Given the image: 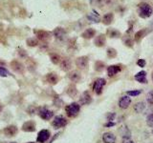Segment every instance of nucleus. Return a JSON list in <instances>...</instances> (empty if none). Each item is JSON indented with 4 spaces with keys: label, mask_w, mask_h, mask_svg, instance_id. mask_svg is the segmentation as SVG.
I'll use <instances>...</instances> for the list:
<instances>
[{
    "label": "nucleus",
    "mask_w": 153,
    "mask_h": 143,
    "mask_svg": "<svg viewBox=\"0 0 153 143\" xmlns=\"http://www.w3.org/2000/svg\"><path fill=\"white\" fill-rule=\"evenodd\" d=\"M123 143H134L132 140H128V139H126V141H123Z\"/></svg>",
    "instance_id": "37"
},
{
    "label": "nucleus",
    "mask_w": 153,
    "mask_h": 143,
    "mask_svg": "<svg viewBox=\"0 0 153 143\" xmlns=\"http://www.w3.org/2000/svg\"><path fill=\"white\" fill-rule=\"evenodd\" d=\"M152 14V8L148 3H141L139 5V15L142 18H147Z\"/></svg>",
    "instance_id": "1"
},
{
    "label": "nucleus",
    "mask_w": 153,
    "mask_h": 143,
    "mask_svg": "<svg viewBox=\"0 0 153 143\" xmlns=\"http://www.w3.org/2000/svg\"><path fill=\"white\" fill-rule=\"evenodd\" d=\"M146 108V105L143 102H138L135 104V106H134V110H135L136 113H142L143 110Z\"/></svg>",
    "instance_id": "26"
},
{
    "label": "nucleus",
    "mask_w": 153,
    "mask_h": 143,
    "mask_svg": "<svg viewBox=\"0 0 153 143\" xmlns=\"http://www.w3.org/2000/svg\"><path fill=\"white\" fill-rule=\"evenodd\" d=\"M103 67H104V64L102 63V62L98 61L97 63H96V70L97 71H102L103 69Z\"/></svg>",
    "instance_id": "32"
},
{
    "label": "nucleus",
    "mask_w": 153,
    "mask_h": 143,
    "mask_svg": "<svg viewBox=\"0 0 153 143\" xmlns=\"http://www.w3.org/2000/svg\"><path fill=\"white\" fill-rule=\"evenodd\" d=\"M152 133H153V131H152Z\"/></svg>",
    "instance_id": "43"
},
{
    "label": "nucleus",
    "mask_w": 153,
    "mask_h": 143,
    "mask_svg": "<svg viewBox=\"0 0 153 143\" xmlns=\"http://www.w3.org/2000/svg\"><path fill=\"white\" fill-rule=\"evenodd\" d=\"M11 68L16 72V73H19V74H22L23 71H24V65L21 63L20 61L18 60H13L11 62Z\"/></svg>",
    "instance_id": "9"
},
{
    "label": "nucleus",
    "mask_w": 153,
    "mask_h": 143,
    "mask_svg": "<svg viewBox=\"0 0 153 143\" xmlns=\"http://www.w3.org/2000/svg\"><path fill=\"white\" fill-rule=\"evenodd\" d=\"M124 43H126V46H129V47H132V44H133V41L130 39V38H127V39L124 41Z\"/></svg>",
    "instance_id": "36"
},
{
    "label": "nucleus",
    "mask_w": 153,
    "mask_h": 143,
    "mask_svg": "<svg viewBox=\"0 0 153 143\" xmlns=\"http://www.w3.org/2000/svg\"><path fill=\"white\" fill-rule=\"evenodd\" d=\"M36 36L38 40L40 41H47L50 39L51 37V33L47 31H43V30H39L36 32Z\"/></svg>",
    "instance_id": "6"
},
{
    "label": "nucleus",
    "mask_w": 153,
    "mask_h": 143,
    "mask_svg": "<svg viewBox=\"0 0 153 143\" xmlns=\"http://www.w3.org/2000/svg\"><path fill=\"white\" fill-rule=\"evenodd\" d=\"M146 123L148 126L153 127V114H149L146 118Z\"/></svg>",
    "instance_id": "30"
},
{
    "label": "nucleus",
    "mask_w": 153,
    "mask_h": 143,
    "mask_svg": "<svg viewBox=\"0 0 153 143\" xmlns=\"http://www.w3.org/2000/svg\"><path fill=\"white\" fill-rule=\"evenodd\" d=\"M3 132L7 136H16V133H17V127L14 126V125L7 126L6 128L4 129Z\"/></svg>",
    "instance_id": "11"
},
{
    "label": "nucleus",
    "mask_w": 153,
    "mask_h": 143,
    "mask_svg": "<svg viewBox=\"0 0 153 143\" xmlns=\"http://www.w3.org/2000/svg\"><path fill=\"white\" fill-rule=\"evenodd\" d=\"M135 79L137 81H139L140 83H146V73L145 71H142L140 73H138L137 74H135Z\"/></svg>",
    "instance_id": "19"
},
{
    "label": "nucleus",
    "mask_w": 153,
    "mask_h": 143,
    "mask_svg": "<svg viewBox=\"0 0 153 143\" xmlns=\"http://www.w3.org/2000/svg\"><path fill=\"white\" fill-rule=\"evenodd\" d=\"M50 137V132L48 130H41L37 133L36 140L39 143H44L48 140V138Z\"/></svg>",
    "instance_id": "7"
},
{
    "label": "nucleus",
    "mask_w": 153,
    "mask_h": 143,
    "mask_svg": "<svg viewBox=\"0 0 153 143\" xmlns=\"http://www.w3.org/2000/svg\"><path fill=\"white\" fill-rule=\"evenodd\" d=\"M18 55H19V56L21 57V58H25V57H27L28 55H27V52H25V51H23V50H19V52H18Z\"/></svg>",
    "instance_id": "33"
},
{
    "label": "nucleus",
    "mask_w": 153,
    "mask_h": 143,
    "mask_svg": "<svg viewBox=\"0 0 153 143\" xmlns=\"http://www.w3.org/2000/svg\"><path fill=\"white\" fill-rule=\"evenodd\" d=\"M1 111H2V106L0 105V113H1Z\"/></svg>",
    "instance_id": "38"
},
{
    "label": "nucleus",
    "mask_w": 153,
    "mask_h": 143,
    "mask_svg": "<svg viewBox=\"0 0 153 143\" xmlns=\"http://www.w3.org/2000/svg\"><path fill=\"white\" fill-rule=\"evenodd\" d=\"M68 76H69L70 80L73 81V82H78V81H79V79H80V74L78 71L71 72V73L68 74Z\"/></svg>",
    "instance_id": "21"
},
{
    "label": "nucleus",
    "mask_w": 153,
    "mask_h": 143,
    "mask_svg": "<svg viewBox=\"0 0 153 143\" xmlns=\"http://www.w3.org/2000/svg\"><path fill=\"white\" fill-rule=\"evenodd\" d=\"M141 94V92L139 90H135V91H128L127 94L128 95H132V97H135V95H139Z\"/></svg>",
    "instance_id": "31"
},
{
    "label": "nucleus",
    "mask_w": 153,
    "mask_h": 143,
    "mask_svg": "<svg viewBox=\"0 0 153 143\" xmlns=\"http://www.w3.org/2000/svg\"><path fill=\"white\" fill-rule=\"evenodd\" d=\"M108 35H110V37H118V36H120L121 33H120L117 30H115V29H109Z\"/></svg>",
    "instance_id": "27"
},
{
    "label": "nucleus",
    "mask_w": 153,
    "mask_h": 143,
    "mask_svg": "<svg viewBox=\"0 0 153 143\" xmlns=\"http://www.w3.org/2000/svg\"><path fill=\"white\" fill-rule=\"evenodd\" d=\"M38 114H39V116L42 119H44V120H49V119H51L53 117V116H54L53 112L50 111V110H47V109H41Z\"/></svg>",
    "instance_id": "10"
},
{
    "label": "nucleus",
    "mask_w": 153,
    "mask_h": 143,
    "mask_svg": "<svg viewBox=\"0 0 153 143\" xmlns=\"http://www.w3.org/2000/svg\"><path fill=\"white\" fill-rule=\"evenodd\" d=\"M91 101H92V98H91V95L88 92H84L81 97L79 98V102L81 105H86V104H89Z\"/></svg>",
    "instance_id": "14"
},
{
    "label": "nucleus",
    "mask_w": 153,
    "mask_h": 143,
    "mask_svg": "<svg viewBox=\"0 0 153 143\" xmlns=\"http://www.w3.org/2000/svg\"><path fill=\"white\" fill-rule=\"evenodd\" d=\"M146 100L149 104H153V90L150 91L146 95Z\"/></svg>",
    "instance_id": "28"
},
{
    "label": "nucleus",
    "mask_w": 153,
    "mask_h": 143,
    "mask_svg": "<svg viewBox=\"0 0 153 143\" xmlns=\"http://www.w3.org/2000/svg\"><path fill=\"white\" fill-rule=\"evenodd\" d=\"M95 35H96V31L92 28H89V29H86V30L82 32L81 36L83 38H86V39H90V38L95 36Z\"/></svg>",
    "instance_id": "18"
},
{
    "label": "nucleus",
    "mask_w": 153,
    "mask_h": 143,
    "mask_svg": "<svg viewBox=\"0 0 153 143\" xmlns=\"http://www.w3.org/2000/svg\"><path fill=\"white\" fill-rule=\"evenodd\" d=\"M71 66H72V63H71V61L69 58H63V59H61L60 61V68L61 70H63V71H69L71 69Z\"/></svg>",
    "instance_id": "17"
},
{
    "label": "nucleus",
    "mask_w": 153,
    "mask_h": 143,
    "mask_svg": "<svg viewBox=\"0 0 153 143\" xmlns=\"http://www.w3.org/2000/svg\"><path fill=\"white\" fill-rule=\"evenodd\" d=\"M137 65H138V66H140V67H145V65H146V61H145V59H139V60L137 61Z\"/></svg>",
    "instance_id": "34"
},
{
    "label": "nucleus",
    "mask_w": 153,
    "mask_h": 143,
    "mask_svg": "<svg viewBox=\"0 0 153 143\" xmlns=\"http://www.w3.org/2000/svg\"><path fill=\"white\" fill-rule=\"evenodd\" d=\"M107 55L109 57H115L117 55V52L115 49H111V48H110V49L107 50Z\"/></svg>",
    "instance_id": "29"
},
{
    "label": "nucleus",
    "mask_w": 153,
    "mask_h": 143,
    "mask_svg": "<svg viewBox=\"0 0 153 143\" xmlns=\"http://www.w3.org/2000/svg\"><path fill=\"white\" fill-rule=\"evenodd\" d=\"M113 18H114V14L112 13H108L106 14H104L103 17H102V22L105 25H109L111 24L113 21Z\"/></svg>",
    "instance_id": "22"
},
{
    "label": "nucleus",
    "mask_w": 153,
    "mask_h": 143,
    "mask_svg": "<svg viewBox=\"0 0 153 143\" xmlns=\"http://www.w3.org/2000/svg\"><path fill=\"white\" fill-rule=\"evenodd\" d=\"M0 75H1V76H7L8 75V72L4 68H0Z\"/></svg>",
    "instance_id": "35"
},
{
    "label": "nucleus",
    "mask_w": 153,
    "mask_h": 143,
    "mask_svg": "<svg viewBox=\"0 0 153 143\" xmlns=\"http://www.w3.org/2000/svg\"><path fill=\"white\" fill-rule=\"evenodd\" d=\"M93 1V0H90V2H92Z\"/></svg>",
    "instance_id": "42"
},
{
    "label": "nucleus",
    "mask_w": 153,
    "mask_h": 143,
    "mask_svg": "<svg viewBox=\"0 0 153 143\" xmlns=\"http://www.w3.org/2000/svg\"><path fill=\"white\" fill-rule=\"evenodd\" d=\"M66 124H67V120L63 116H56L54 118V120H53V122H52V125L54 126L56 129L64 127V126H66Z\"/></svg>",
    "instance_id": "5"
},
{
    "label": "nucleus",
    "mask_w": 153,
    "mask_h": 143,
    "mask_svg": "<svg viewBox=\"0 0 153 143\" xmlns=\"http://www.w3.org/2000/svg\"><path fill=\"white\" fill-rule=\"evenodd\" d=\"M102 140L104 143H116V136L112 133H104L102 136Z\"/></svg>",
    "instance_id": "12"
},
{
    "label": "nucleus",
    "mask_w": 153,
    "mask_h": 143,
    "mask_svg": "<svg viewBox=\"0 0 153 143\" xmlns=\"http://www.w3.org/2000/svg\"><path fill=\"white\" fill-rule=\"evenodd\" d=\"M28 143H35V142H28Z\"/></svg>",
    "instance_id": "39"
},
{
    "label": "nucleus",
    "mask_w": 153,
    "mask_h": 143,
    "mask_svg": "<svg viewBox=\"0 0 153 143\" xmlns=\"http://www.w3.org/2000/svg\"><path fill=\"white\" fill-rule=\"evenodd\" d=\"M88 64V57L87 56H79L76 59V65L79 69L83 70L87 67Z\"/></svg>",
    "instance_id": "8"
},
{
    "label": "nucleus",
    "mask_w": 153,
    "mask_h": 143,
    "mask_svg": "<svg viewBox=\"0 0 153 143\" xmlns=\"http://www.w3.org/2000/svg\"><path fill=\"white\" fill-rule=\"evenodd\" d=\"M22 130L25 132H33L36 130V124L33 121H27L23 124Z\"/></svg>",
    "instance_id": "16"
},
{
    "label": "nucleus",
    "mask_w": 153,
    "mask_h": 143,
    "mask_svg": "<svg viewBox=\"0 0 153 143\" xmlns=\"http://www.w3.org/2000/svg\"><path fill=\"white\" fill-rule=\"evenodd\" d=\"M79 110H80V106L78 104V103H71L68 106H66L65 108V111H66V114L67 116H70V117H74L76 116V114L79 113Z\"/></svg>",
    "instance_id": "2"
},
{
    "label": "nucleus",
    "mask_w": 153,
    "mask_h": 143,
    "mask_svg": "<svg viewBox=\"0 0 153 143\" xmlns=\"http://www.w3.org/2000/svg\"><path fill=\"white\" fill-rule=\"evenodd\" d=\"M105 83H106V81H105L104 78H98L94 82V85H93L94 92L97 94H102V89L104 87Z\"/></svg>",
    "instance_id": "3"
},
{
    "label": "nucleus",
    "mask_w": 153,
    "mask_h": 143,
    "mask_svg": "<svg viewBox=\"0 0 153 143\" xmlns=\"http://www.w3.org/2000/svg\"><path fill=\"white\" fill-rule=\"evenodd\" d=\"M53 35H54L55 38L59 41H63L65 38H66V35H67V32L66 31L64 30L63 28L61 27H57L56 28L54 32H53Z\"/></svg>",
    "instance_id": "4"
},
{
    "label": "nucleus",
    "mask_w": 153,
    "mask_h": 143,
    "mask_svg": "<svg viewBox=\"0 0 153 143\" xmlns=\"http://www.w3.org/2000/svg\"><path fill=\"white\" fill-rule=\"evenodd\" d=\"M152 80H153V74H152Z\"/></svg>",
    "instance_id": "41"
},
{
    "label": "nucleus",
    "mask_w": 153,
    "mask_h": 143,
    "mask_svg": "<svg viewBox=\"0 0 153 143\" xmlns=\"http://www.w3.org/2000/svg\"><path fill=\"white\" fill-rule=\"evenodd\" d=\"M11 143H16V142H14V141H13V142H11Z\"/></svg>",
    "instance_id": "40"
},
{
    "label": "nucleus",
    "mask_w": 153,
    "mask_h": 143,
    "mask_svg": "<svg viewBox=\"0 0 153 143\" xmlns=\"http://www.w3.org/2000/svg\"><path fill=\"white\" fill-rule=\"evenodd\" d=\"M46 79L49 83L51 84H56L57 81H59V76L56 75L55 73H50L46 75Z\"/></svg>",
    "instance_id": "20"
},
{
    "label": "nucleus",
    "mask_w": 153,
    "mask_h": 143,
    "mask_svg": "<svg viewBox=\"0 0 153 143\" xmlns=\"http://www.w3.org/2000/svg\"><path fill=\"white\" fill-rule=\"evenodd\" d=\"M131 103V99L128 97H123L119 100V107L122 109H126Z\"/></svg>",
    "instance_id": "13"
},
{
    "label": "nucleus",
    "mask_w": 153,
    "mask_h": 143,
    "mask_svg": "<svg viewBox=\"0 0 153 143\" xmlns=\"http://www.w3.org/2000/svg\"><path fill=\"white\" fill-rule=\"evenodd\" d=\"M121 67L117 66V65H112V66H109L107 68V74L109 76H114L116 75L118 73L121 72Z\"/></svg>",
    "instance_id": "15"
},
{
    "label": "nucleus",
    "mask_w": 153,
    "mask_h": 143,
    "mask_svg": "<svg viewBox=\"0 0 153 143\" xmlns=\"http://www.w3.org/2000/svg\"><path fill=\"white\" fill-rule=\"evenodd\" d=\"M38 40L36 37H30L27 39V45L29 47H36L38 45Z\"/></svg>",
    "instance_id": "25"
},
{
    "label": "nucleus",
    "mask_w": 153,
    "mask_h": 143,
    "mask_svg": "<svg viewBox=\"0 0 153 143\" xmlns=\"http://www.w3.org/2000/svg\"><path fill=\"white\" fill-rule=\"evenodd\" d=\"M105 43V35H100L99 36L96 37L95 39V44L98 47H102Z\"/></svg>",
    "instance_id": "23"
},
{
    "label": "nucleus",
    "mask_w": 153,
    "mask_h": 143,
    "mask_svg": "<svg viewBox=\"0 0 153 143\" xmlns=\"http://www.w3.org/2000/svg\"><path fill=\"white\" fill-rule=\"evenodd\" d=\"M50 59L54 64H59V63H60V61H61V57H60L59 55H57L55 52V54H51L50 55Z\"/></svg>",
    "instance_id": "24"
}]
</instances>
